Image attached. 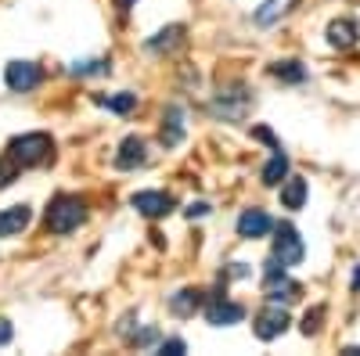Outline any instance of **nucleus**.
Masks as SVG:
<instances>
[{
	"instance_id": "obj_1",
	"label": "nucleus",
	"mask_w": 360,
	"mask_h": 356,
	"mask_svg": "<svg viewBox=\"0 0 360 356\" xmlns=\"http://www.w3.org/2000/svg\"><path fill=\"white\" fill-rule=\"evenodd\" d=\"M51 234H72L76 227L86 223V202L79 195H58L47 205V216H44Z\"/></svg>"
},
{
	"instance_id": "obj_2",
	"label": "nucleus",
	"mask_w": 360,
	"mask_h": 356,
	"mask_svg": "<svg viewBox=\"0 0 360 356\" xmlns=\"http://www.w3.org/2000/svg\"><path fill=\"white\" fill-rule=\"evenodd\" d=\"M54 155V140L51 133H22V137H11L8 140V159H15L18 169H33V166H44L47 159Z\"/></svg>"
},
{
	"instance_id": "obj_3",
	"label": "nucleus",
	"mask_w": 360,
	"mask_h": 356,
	"mask_svg": "<svg viewBox=\"0 0 360 356\" xmlns=\"http://www.w3.org/2000/svg\"><path fill=\"white\" fill-rule=\"evenodd\" d=\"M249 108H252V91L242 79L224 83L217 91V98H213V115L227 119V123H242V119L249 115Z\"/></svg>"
},
{
	"instance_id": "obj_4",
	"label": "nucleus",
	"mask_w": 360,
	"mask_h": 356,
	"mask_svg": "<svg viewBox=\"0 0 360 356\" xmlns=\"http://www.w3.org/2000/svg\"><path fill=\"white\" fill-rule=\"evenodd\" d=\"M288 313H285V306L281 303H266L256 317H252V335L259 338V342H274V338H281L285 331H288Z\"/></svg>"
},
{
	"instance_id": "obj_5",
	"label": "nucleus",
	"mask_w": 360,
	"mask_h": 356,
	"mask_svg": "<svg viewBox=\"0 0 360 356\" xmlns=\"http://www.w3.org/2000/svg\"><path fill=\"white\" fill-rule=\"evenodd\" d=\"M274 256H278L285 266L303 263L307 245H303V237H299V230H295L292 223H278V227H274Z\"/></svg>"
},
{
	"instance_id": "obj_6",
	"label": "nucleus",
	"mask_w": 360,
	"mask_h": 356,
	"mask_svg": "<svg viewBox=\"0 0 360 356\" xmlns=\"http://www.w3.org/2000/svg\"><path fill=\"white\" fill-rule=\"evenodd\" d=\"M40 79H44V69L37 62H8V69H4V83H8V91H15V94L37 91Z\"/></svg>"
},
{
	"instance_id": "obj_7",
	"label": "nucleus",
	"mask_w": 360,
	"mask_h": 356,
	"mask_svg": "<svg viewBox=\"0 0 360 356\" xmlns=\"http://www.w3.org/2000/svg\"><path fill=\"white\" fill-rule=\"evenodd\" d=\"M205 320L213 324V328H231V324L245 320V306L224 299V295H209L205 299Z\"/></svg>"
},
{
	"instance_id": "obj_8",
	"label": "nucleus",
	"mask_w": 360,
	"mask_h": 356,
	"mask_svg": "<svg viewBox=\"0 0 360 356\" xmlns=\"http://www.w3.org/2000/svg\"><path fill=\"white\" fill-rule=\"evenodd\" d=\"M130 205L141 216H148V220H162V216H169L176 209V198L166 195V191H137L130 198Z\"/></svg>"
},
{
	"instance_id": "obj_9",
	"label": "nucleus",
	"mask_w": 360,
	"mask_h": 356,
	"mask_svg": "<svg viewBox=\"0 0 360 356\" xmlns=\"http://www.w3.org/2000/svg\"><path fill=\"white\" fill-rule=\"evenodd\" d=\"M188 137V123H184V108L180 105H169L162 112V130H159V140L162 147H180Z\"/></svg>"
},
{
	"instance_id": "obj_10",
	"label": "nucleus",
	"mask_w": 360,
	"mask_h": 356,
	"mask_svg": "<svg viewBox=\"0 0 360 356\" xmlns=\"http://www.w3.org/2000/svg\"><path fill=\"white\" fill-rule=\"evenodd\" d=\"M299 295H303V284L292 281L285 270L266 277V303H281V306H288V303H299Z\"/></svg>"
},
{
	"instance_id": "obj_11",
	"label": "nucleus",
	"mask_w": 360,
	"mask_h": 356,
	"mask_svg": "<svg viewBox=\"0 0 360 356\" xmlns=\"http://www.w3.org/2000/svg\"><path fill=\"white\" fill-rule=\"evenodd\" d=\"M270 230H274V220L266 216V209H245L242 216H238V237H245V242H256V237H266Z\"/></svg>"
},
{
	"instance_id": "obj_12",
	"label": "nucleus",
	"mask_w": 360,
	"mask_h": 356,
	"mask_svg": "<svg viewBox=\"0 0 360 356\" xmlns=\"http://www.w3.org/2000/svg\"><path fill=\"white\" fill-rule=\"evenodd\" d=\"M324 37H328V44H332L335 51H349V47L360 44V25L353 18H332L328 29H324Z\"/></svg>"
},
{
	"instance_id": "obj_13",
	"label": "nucleus",
	"mask_w": 360,
	"mask_h": 356,
	"mask_svg": "<svg viewBox=\"0 0 360 356\" xmlns=\"http://www.w3.org/2000/svg\"><path fill=\"white\" fill-rule=\"evenodd\" d=\"M137 166H148V144H144V137L130 133V137H123V144L115 152V169H137Z\"/></svg>"
},
{
	"instance_id": "obj_14",
	"label": "nucleus",
	"mask_w": 360,
	"mask_h": 356,
	"mask_svg": "<svg viewBox=\"0 0 360 356\" xmlns=\"http://www.w3.org/2000/svg\"><path fill=\"white\" fill-rule=\"evenodd\" d=\"M29 223H33V209L29 205H8V209H0V237H15Z\"/></svg>"
},
{
	"instance_id": "obj_15",
	"label": "nucleus",
	"mask_w": 360,
	"mask_h": 356,
	"mask_svg": "<svg viewBox=\"0 0 360 356\" xmlns=\"http://www.w3.org/2000/svg\"><path fill=\"white\" fill-rule=\"evenodd\" d=\"M202 306H205V291L202 288H180L173 299H169V310L176 317H195Z\"/></svg>"
},
{
	"instance_id": "obj_16",
	"label": "nucleus",
	"mask_w": 360,
	"mask_h": 356,
	"mask_svg": "<svg viewBox=\"0 0 360 356\" xmlns=\"http://www.w3.org/2000/svg\"><path fill=\"white\" fill-rule=\"evenodd\" d=\"M184 33H188L184 25H166V29H159V33H155L152 40H148V51H155V54H169L173 47L184 44Z\"/></svg>"
},
{
	"instance_id": "obj_17",
	"label": "nucleus",
	"mask_w": 360,
	"mask_h": 356,
	"mask_svg": "<svg viewBox=\"0 0 360 356\" xmlns=\"http://www.w3.org/2000/svg\"><path fill=\"white\" fill-rule=\"evenodd\" d=\"M303 202H307V180L303 176H285L281 180V205L285 209H303Z\"/></svg>"
},
{
	"instance_id": "obj_18",
	"label": "nucleus",
	"mask_w": 360,
	"mask_h": 356,
	"mask_svg": "<svg viewBox=\"0 0 360 356\" xmlns=\"http://www.w3.org/2000/svg\"><path fill=\"white\" fill-rule=\"evenodd\" d=\"M285 176H288V155H285L281 147H278V152L270 155V162L263 166L259 180H263V187H281V180H285Z\"/></svg>"
},
{
	"instance_id": "obj_19",
	"label": "nucleus",
	"mask_w": 360,
	"mask_h": 356,
	"mask_svg": "<svg viewBox=\"0 0 360 356\" xmlns=\"http://www.w3.org/2000/svg\"><path fill=\"white\" fill-rule=\"evenodd\" d=\"M94 105H101L115 115H130L137 108V94H127V91L123 94H94Z\"/></svg>"
},
{
	"instance_id": "obj_20",
	"label": "nucleus",
	"mask_w": 360,
	"mask_h": 356,
	"mask_svg": "<svg viewBox=\"0 0 360 356\" xmlns=\"http://www.w3.org/2000/svg\"><path fill=\"white\" fill-rule=\"evenodd\" d=\"M270 76H278L281 83H303L307 79V69L295 62V58H285V62H274L270 65Z\"/></svg>"
},
{
	"instance_id": "obj_21",
	"label": "nucleus",
	"mask_w": 360,
	"mask_h": 356,
	"mask_svg": "<svg viewBox=\"0 0 360 356\" xmlns=\"http://www.w3.org/2000/svg\"><path fill=\"white\" fill-rule=\"evenodd\" d=\"M108 69H112V58H83V62L69 65L72 76H105Z\"/></svg>"
},
{
	"instance_id": "obj_22",
	"label": "nucleus",
	"mask_w": 360,
	"mask_h": 356,
	"mask_svg": "<svg viewBox=\"0 0 360 356\" xmlns=\"http://www.w3.org/2000/svg\"><path fill=\"white\" fill-rule=\"evenodd\" d=\"M292 4H295V0H266V4L256 11V25H274Z\"/></svg>"
},
{
	"instance_id": "obj_23",
	"label": "nucleus",
	"mask_w": 360,
	"mask_h": 356,
	"mask_svg": "<svg viewBox=\"0 0 360 356\" xmlns=\"http://www.w3.org/2000/svg\"><path fill=\"white\" fill-rule=\"evenodd\" d=\"M321 320H324V306H314V310L303 317V335H307V338L321 331Z\"/></svg>"
},
{
	"instance_id": "obj_24",
	"label": "nucleus",
	"mask_w": 360,
	"mask_h": 356,
	"mask_svg": "<svg viewBox=\"0 0 360 356\" xmlns=\"http://www.w3.org/2000/svg\"><path fill=\"white\" fill-rule=\"evenodd\" d=\"M152 342H159V331L155 328H144L137 335H127V345H134V349H144V345H152Z\"/></svg>"
},
{
	"instance_id": "obj_25",
	"label": "nucleus",
	"mask_w": 360,
	"mask_h": 356,
	"mask_svg": "<svg viewBox=\"0 0 360 356\" xmlns=\"http://www.w3.org/2000/svg\"><path fill=\"white\" fill-rule=\"evenodd\" d=\"M18 176V166H15V159H8V155H0V191H4L11 180Z\"/></svg>"
},
{
	"instance_id": "obj_26",
	"label": "nucleus",
	"mask_w": 360,
	"mask_h": 356,
	"mask_svg": "<svg viewBox=\"0 0 360 356\" xmlns=\"http://www.w3.org/2000/svg\"><path fill=\"white\" fill-rule=\"evenodd\" d=\"M159 352H162V356H184L188 345H184V338H162V342H159Z\"/></svg>"
},
{
	"instance_id": "obj_27",
	"label": "nucleus",
	"mask_w": 360,
	"mask_h": 356,
	"mask_svg": "<svg viewBox=\"0 0 360 356\" xmlns=\"http://www.w3.org/2000/svg\"><path fill=\"white\" fill-rule=\"evenodd\" d=\"M209 213H213V209H209V202H191L188 209H184L188 220H202V216H209Z\"/></svg>"
},
{
	"instance_id": "obj_28",
	"label": "nucleus",
	"mask_w": 360,
	"mask_h": 356,
	"mask_svg": "<svg viewBox=\"0 0 360 356\" xmlns=\"http://www.w3.org/2000/svg\"><path fill=\"white\" fill-rule=\"evenodd\" d=\"M252 137H256V140H263V144H270V152H278V147H281V144L274 140V133H270L266 126H256V130H252Z\"/></svg>"
},
{
	"instance_id": "obj_29",
	"label": "nucleus",
	"mask_w": 360,
	"mask_h": 356,
	"mask_svg": "<svg viewBox=\"0 0 360 356\" xmlns=\"http://www.w3.org/2000/svg\"><path fill=\"white\" fill-rule=\"evenodd\" d=\"M227 277H249V266H245V263H231V270L224 274V281H227Z\"/></svg>"
},
{
	"instance_id": "obj_30",
	"label": "nucleus",
	"mask_w": 360,
	"mask_h": 356,
	"mask_svg": "<svg viewBox=\"0 0 360 356\" xmlns=\"http://www.w3.org/2000/svg\"><path fill=\"white\" fill-rule=\"evenodd\" d=\"M11 335H15V331H11V320H0V345H8Z\"/></svg>"
},
{
	"instance_id": "obj_31",
	"label": "nucleus",
	"mask_w": 360,
	"mask_h": 356,
	"mask_svg": "<svg viewBox=\"0 0 360 356\" xmlns=\"http://www.w3.org/2000/svg\"><path fill=\"white\" fill-rule=\"evenodd\" d=\"M134 4H137V0H115V8H119V11H123V15H127V11H130Z\"/></svg>"
},
{
	"instance_id": "obj_32",
	"label": "nucleus",
	"mask_w": 360,
	"mask_h": 356,
	"mask_svg": "<svg viewBox=\"0 0 360 356\" xmlns=\"http://www.w3.org/2000/svg\"><path fill=\"white\" fill-rule=\"evenodd\" d=\"M353 291H360V263H356V270H353V281H349Z\"/></svg>"
},
{
	"instance_id": "obj_33",
	"label": "nucleus",
	"mask_w": 360,
	"mask_h": 356,
	"mask_svg": "<svg viewBox=\"0 0 360 356\" xmlns=\"http://www.w3.org/2000/svg\"><path fill=\"white\" fill-rule=\"evenodd\" d=\"M342 352H346V356H360V345H346Z\"/></svg>"
}]
</instances>
